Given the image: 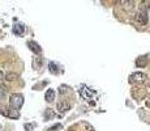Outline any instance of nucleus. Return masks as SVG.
Returning <instances> with one entry per match:
<instances>
[{"label":"nucleus","instance_id":"f257e3e1","mask_svg":"<svg viewBox=\"0 0 150 131\" xmlns=\"http://www.w3.org/2000/svg\"><path fill=\"white\" fill-rule=\"evenodd\" d=\"M9 102H11V106H12L13 109H16V110L21 109V106L24 105V96H22V94H20V93L11 94Z\"/></svg>","mask_w":150,"mask_h":131},{"label":"nucleus","instance_id":"f03ea898","mask_svg":"<svg viewBox=\"0 0 150 131\" xmlns=\"http://www.w3.org/2000/svg\"><path fill=\"white\" fill-rule=\"evenodd\" d=\"M146 80V75L144 72H135L131 75V83H142Z\"/></svg>","mask_w":150,"mask_h":131},{"label":"nucleus","instance_id":"7ed1b4c3","mask_svg":"<svg viewBox=\"0 0 150 131\" xmlns=\"http://www.w3.org/2000/svg\"><path fill=\"white\" fill-rule=\"evenodd\" d=\"M28 47L33 51L34 54H40V53H42V47H40L37 42H34V41H29V42H28Z\"/></svg>","mask_w":150,"mask_h":131},{"label":"nucleus","instance_id":"20e7f679","mask_svg":"<svg viewBox=\"0 0 150 131\" xmlns=\"http://www.w3.org/2000/svg\"><path fill=\"white\" fill-rule=\"evenodd\" d=\"M25 33V26L22 24H16L13 25V34L16 35H22Z\"/></svg>","mask_w":150,"mask_h":131},{"label":"nucleus","instance_id":"39448f33","mask_svg":"<svg viewBox=\"0 0 150 131\" xmlns=\"http://www.w3.org/2000/svg\"><path fill=\"white\" fill-rule=\"evenodd\" d=\"M44 100L47 102H52V101L55 100V91L54 89H47L46 94H44Z\"/></svg>","mask_w":150,"mask_h":131},{"label":"nucleus","instance_id":"423d86ee","mask_svg":"<svg viewBox=\"0 0 150 131\" xmlns=\"http://www.w3.org/2000/svg\"><path fill=\"white\" fill-rule=\"evenodd\" d=\"M0 113L1 114H4V116H8V117H11V118H19L20 117V114H19V112L16 109H9V112H3V110H0Z\"/></svg>","mask_w":150,"mask_h":131},{"label":"nucleus","instance_id":"0eeeda50","mask_svg":"<svg viewBox=\"0 0 150 131\" xmlns=\"http://www.w3.org/2000/svg\"><path fill=\"white\" fill-rule=\"evenodd\" d=\"M137 20H138V22L140 24H146L147 22V15H146V12L145 11H141V12H138L137 13Z\"/></svg>","mask_w":150,"mask_h":131},{"label":"nucleus","instance_id":"6e6552de","mask_svg":"<svg viewBox=\"0 0 150 131\" xmlns=\"http://www.w3.org/2000/svg\"><path fill=\"white\" fill-rule=\"evenodd\" d=\"M48 68H50V72H51V74H54V75H58V74H59V67H58V64H56V63L50 62L48 63Z\"/></svg>","mask_w":150,"mask_h":131},{"label":"nucleus","instance_id":"1a4fd4ad","mask_svg":"<svg viewBox=\"0 0 150 131\" xmlns=\"http://www.w3.org/2000/svg\"><path fill=\"white\" fill-rule=\"evenodd\" d=\"M58 110H60L61 113H65L67 110H69V104H67L65 101H63V102L58 104Z\"/></svg>","mask_w":150,"mask_h":131},{"label":"nucleus","instance_id":"9d476101","mask_svg":"<svg viewBox=\"0 0 150 131\" xmlns=\"http://www.w3.org/2000/svg\"><path fill=\"white\" fill-rule=\"evenodd\" d=\"M4 78H5V80H8V81H13V80H16V79L19 78V75L15 74V72H8Z\"/></svg>","mask_w":150,"mask_h":131},{"label":"nucleus","instance_id":"9b49d317","mask_svg":"<svg viewBox=\"0 0 150 131\" xmlns=\"http://www.w3.org/2000/svg\"><path fill=\"white\" fill-rule=\"evenodd\" d=\"M5 92H7V88L4 87V85L0 84V97H3L4 94H5Z\"/></svg>","mask_w":150,"mask_h":131},{"label":"nucleus","instance_id":"f8f14e48","mask_svg":"<svg viewBox=\"0 0 150 131\" xmlns=\"http://www.w3.org/2000/svg\"><path fill=\"white\" fill-rule=\"evenodd\" d=\"M44 117H46V118H52V117H54V113L51 112V109H47V112H46V114H44Z\"/></svg>","mask_w":150,"mask_h":131},{"label":"nucleus","instance_id":"ddd939ff","mask_svg":"<svg viewBox=\"0 0 150 131\" xmlns=\"http://www.w3.org/2000/svg\"><path fill=\"white\" fill-rule=\"evenodd\" d=\"M33 127H34V125H25V128H26L28 131H31L33 130Z\"/></svg>","mask_w":150,"mask_h":131},{"label":"nucleus","instance_id":"4468645a","mask_svg":"<svg viewBox=\"0 0 150 131\" xmlns=\"http://www.w3.org/2000/svg\"><path fill=\"white\" fill-rule=\"evenodd\" d=\"M3 79H4V75H3V72L0 71V80H3Z\"/></svg>","mask_w":150,"mask_h":131}]
</instances>
